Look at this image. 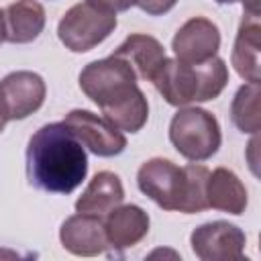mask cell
Wrapping results in <instances>:
<instances>
[{
  "label": "cell",
  "instance_id": "cell-1",
  "mask_svg": "<svg viewBox=\"0 0 261 261\" xmlns=\"http://www.w3.org/2000/svg\"><path fill=\"white\" fill-rule=\"evenodd\" d=\"M88 173V155L73 130L61 122L43 124L27 145V177L37 190L71 194Z\"/></svg>",
  "mask_w": 261,
  "mask_h": 261
},
{
  "label": "cell",
  "instance_id": "cell-2",
  "mask_svg": "<svg viewBox=\"0 0 261 261\" xmlns=\"http://www.w3.org/2000/svg\"><path fill=\"white\" fill-rule=\"evenodd\" d=\"M80 88L118 130L139 133L147 124L149 102L124 59L110 55L88 63L80 73Z\"/></svg>",
  "mask_w": 261,
  "mask_h": 261
},
{
  "label": "cell",
  "instance_id": "cell-3",
  "mask_svg": "<svg viewBox=\"0 0 261 261\" xmlns=\"http://www.w3.org/2000/svg\"><path fill=\"white\" fill-rule=\"evenodd\" d=\"M208 167L196 161L179 167L169 159L153 157L139 167L137 186L149 200H153L163 210L196 214L208 208Z\"/></svg>",
  "mask_w": 261,
  "mask_h": 261
},
{
  "label": "cell",
  "instance_id": "cell-4",
  "mask_svg": "<svg viewBox=\"0 0 261 261\" xmlns=\"http://www.w3.org/2000/svg\"><path fill=\"white\" fill-rule=\"evenodd\" d=\"M226 84L228 67L224 59L216 55L204 63H184L167 57L153 77V86L171 106L214 100L220 96Z\"/></svg>",
  "mask_w": 261,
  "mask_h": 261
},
{
  "label": "cell",
  "instance_id": "cell-5",
  "mask_svg": "<svg viewBox=\"0 0 261 261\" xmlns=\"http://www.w3.org/2000/svg\"><path fill=\"white\" fill-rule=\"evenodd\" d=\"M169 141L175 151L188 161H206L210 159L220 143L222 133L214 114L204 108H179L169 122Z\"/></svg>",
  "mask_w": 261,
  "mask_h": 261
},
{
  "label": "cell",
  "instance_id": "cell-6",
  "mask_svg": "<svg viewBox=\"0 0 261 261\" xmlns=\"http://www.w3.org/2000/svg\"><path fill=\"white\" fill-rule=\"evenodd\" d=\"M116 29V12L102 10L90 2L73 4L57 24V37L65 49L86 53L98 47Z\"/></svg>",
  "mask_w": 261,
  "mask_h": 261
},
{
  "label": "cell",
  "instance_id": "cell-7",
  "mask_svg": "<svg viewBox=\"0 0 261 261\" xmlns=\"http://www.w3.org/2000/svg\"><path fill=\"white\" fill-rule=\"evenodd\" d=\"M190 245L202 261H232L243 259L247 237L237 224L214 220L196 226L190 234Z\"/></svg>",
  "mask_w": 261,
  "mask_h": 261
},
{
  "label": "cell",
  "instance_id": "cell-8",
  "mask_svg": "<svg viewBox=\"0 0 261 261\" xmlns=\"http://www.w3.org/2000/svg\"><path fill=\"white\" fill-rule=\"evenodd\" d=\"M45 82L35 71H12L0 82V112L6 120H22L45 102Z\"/></svg>",
  "mask_w": 261,
  "mask_h": 261
},
{
  "label": "cell",
  "instance_id": "cell-9",
  "mask_svg": "<svg viewBox=\"0 0 261 261\" xmlns=\"http://www.w3.org/2000/svg\"><path fill=\"white\" fill-rule=\"evenodd\" d=\"M63 122L73 130L82 145L98 157L120 155L126 147V137L122 135V130L110 124L104 116H98L90 110L75 108L65 114Z\"/></svg>",
  "mask_w": 261,
  "mask_h": 261
},
{
  "label": "cell",
  "instance_id": "cell-10",
  "mask_svg": "<svg viewBox=\"0 0 261 261\" xmlns=\"http://www.w3.org/2000/svg\"><path fill=\"white\" fill-rule=\"evenodd\" d=\"M171 49L175 59L184 63H204L218 53L220 31L210 18L194 16L177 29L171 41Z\"/></svg>",
  "mask_w": 261,
  "mask_h": 261
},
{
  "label": "cell",
  "instance_id": "cell-11",
  "mask_svg": "<svg viewBox=\"0 0 261 261\" xmlns=\"http://www.w3.org/2000/svg\"><path fill=\"white\" fill-rule=\"evenodd\" d=\"M59 241L65 251L77 257H96L108 251L104 232V218L77 212L63 220L59 228Z\"/></svg>",
  "mask_w": 261,
  "mask_h": 261
},
{
  "label": "cell",
  "instance_id": "cell-12",
  "mask_svg": "<svg viewBox=\"0 0 261 261\" xmlns=\"http://www.w3.org/2000/svg\"><path fill=\"white\" fill-rule=\"evenodd\" d=\"M149 224H151L149 214L141 206L118 204L104 216V232H106L108 249H112L114 255H120L122 251L135 247L147 237Z\"/></svg>",
  "mask_w": 261,
  "mask_h": 261
},
{
  "label": "cell",
  "instance_id": "cell-13",
  "mask_svg": "<svg viewBox=\"0 0 261 261\" xmlns=\"http://www.w3.org/2000/svg\"><path fill=\"white\" fill-rule=\"evenodd\" d=\"M112 55L124 59L133 67L137 80H145V82H153L155 73L159 71V67L163 65V61L167 59L163 45L155 37L143 35V33L128 35L112 51Z\"/></svg>",
  "mask_w": 261,
  "mask_h": 261
},
{
  "label": "cell",
  "instance_id": "cell-14",
  "mask_svg": "<svg viewBox=\"0 0 261 261\" xmlns=\"http://www.w3.org/2000/svg\"><path fill=\"white\" fill-rule=\"evenodd\" d=\"M261 24H259V14L253 12H243L237 39L232 45V67L234 71L245 80V82H259L261 80V63H259V41Z\"/></svg>",
  "mask_w": 261,
  "mask_h": 261
},
{
  "label": "cell",
  "instance_id": "cell-15",
  "mask_svg": "<svg viewBox=\"0 0 261 261\" xmlns=\"http://www.w3.org/2000/svg\"><path fill=\"white\" fill-rule=\"evenodd\" d=\"M124 200V188L116 173L112 171H98L82 196L75 200V212L94 214V216H106L112 208L122 204Z\"/></svg>",
  "mask_w": 261,
  "mask_h": 261
},
{
  "label": "cell",
  "instance_id": "cell-16",
  "mask_svg": "<svg viewBox=\"0 0 261 261\" xmlns=\"http://www.w3.org/2000/svg\"><path fill=\"white\" fill-rule=\"evenodd\" d=\"M45 29V8L37 0H16L4 8V39L14 45L35 41Z\"/></svg>",
  "mask_w": 261,
  "mask_h": 261
},
{
  "label": "cell",
  "instance_id": "cell-17",
  "mask_svg": "<svg viewBox=\"0 0 261 261\" xmlns=\"http://www.w3.org/2000/svg\"><path fill=\"white\" fill-rule=\"evenodd\" d=\"M206 200L208 208L222 210L228 214H243L249 198H247V188L239 179V175L226 167H216L206 181Z\"/></svg>",
  "mask_w": 261,
  "mask_h": 261
},
{
  "label": "cell",
  "instance_id": "cell-18",
  "mask_svg": "<svg viewBox=\"0 0 261 261\" xmlns=\"http://www.w3.org/2000/svg\"><path fill=\"white\" fill-rule=\"evenodd\" d=\"M259 82H247L241 86L230 104V118L241 133L255 135L259 130Z\"/></svg>",
  "mask_w": 261,
  "mask_h": 261
},
{
  "label": "cell",
  "instance_id": "cell-19",
  "mask_svg": "<svg viewBox=\"0 0 261 261\" xmlns=\"http://www.w3.org/2000/svg\"><path fill=\"white\" fill-rule=\"evenodd\" d=\"M175 4H177V0H135V6H139L143 12H147L151 16H161V14L169 12Z\"/></svg>",
  "mask_w": 261,
  "mask_h": 261
},
{
  "label": "cell",
  "instance_id": "cell-20",
  "mask_svg": "<svg viewBox=\"0 0 261 261\" xmlns=\"http://www.w3.org/2000/svg\"><path fill=\"white\" fill-rule=\"evenodd\" d=\"M102 10H110V12H124L130 6H135V0H86Z\"/></svg>",
  "mask_w": 261,
  "mask_h": 261
},
{
  "label": "cell",
  "instance_id": "cell-21",
  "mask_svg": "<svg viewBox=\"0 0 261 261\" xmlns=\"http://www.w3.org/2000/svg\"><path fill=\"white\" fill-rule=\"evenodd\" d=\"M218 4H234V2H241L245 12H253V14H259V0H214Z\"/></svg>",
  "mask_w": 261,
  "mask_h": 261
},
{
  "label": "cell",
  "instance_id": "cell-22",
  "mask_svg": "<svg viewBox=\"0 0 261 261\" xmlns=\"http://www.w3.org/2000/svg\"><path fill=\"white\" fill-rule=\"evenodd\" d=\"M6 41L4 39V10H0V43Z\"/></svg>",
  "mask_w": 261,
  "mask_h": 261
},
{
  "label": "cell",
  "instance_id": "cell-23",
  "mask_svg": "<svg viewBox=\"0 0 261 261\" xmlns=\"http://www.w3.org/2000/svg\"><path fill=\"white\" fill-rule=\"evenodd\" d=\"M4 124H6V118L2 116V112H0V133L4 130Z\"/></svg>",
  "mask_w": 261,
  "mask_h": 261
}]
</instances>
